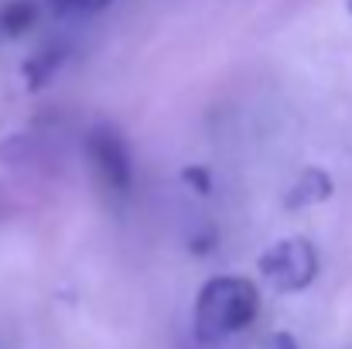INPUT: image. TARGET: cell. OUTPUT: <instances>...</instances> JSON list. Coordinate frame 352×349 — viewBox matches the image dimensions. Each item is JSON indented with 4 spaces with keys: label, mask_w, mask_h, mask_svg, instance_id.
Instances as JSON below:
<instances>
[{
    "label": "cell",
    "mask_w": 352,
    "mask_h": 349,
    "mask_svg": "<svg viewBox=\"0 0 352 349\" xmlns=\"http://www.w3.org/2000/svg\"><path fill=\"white\" fill-rule=\"evenodd\" d=\"M256 308H260V291L253 281L233 277V274L212 277L202 284L195 298V336L202 343H219L246 329Z\"/></svg>",
    "instance_id": "6da1fadb"
},
{
    "label": "cell",
    "mask_w": 352,
    "mask_h": 349,
    "mask_svg": "<svg viewBox=\"0 0 352 349\" xmlns=\"http://www.w3.org/2000/svg\"><path fill=\"white\" fill-rule=\"evenodd\" d=\"M256 267L277 295H294L318 277V253L305 236H291L277 240L267 253H260Z\"/></svg>",
    "instance_id": "7a4b0ae2"
},
{
    "label": "cell",
    "mask_w": 352,
    "mask_h": 349,
    "mask_svg": "<svg viewBox=\"0 0 352 349\" xmlns=\"http://www.w3.org/2000/svg\"><path fill=\"white\" fill-rule=\"evenodd\" d=\"M86 147H89V158H93L100 178L113 192H126L130 189V151H126V144L117 130H110V127L93 130Z\"/></svg>",
    "instance_id": "3957f363"
},
{
    "label": "cell",
    "mask_w": 352,
    "mask_h": 349,
    "mask_svg": "<svg viewBox=\"0 0 352 349\" xmlns=\"http://www.w3.org/2000/svg\"><path fill=\"white\" fill-rule=\"evenodd\" d=\"M332 189H336V182H332V175H329L325 168H305L301 178L291 185L284 206H287V209H308V206H318V202L332 199Z\"/></svg>",
    "instance_id": "277c9868"
},
{
    "label": "cell",
    "mask_w": 352,
    "mask_h": 349,
    "mask_svg": "<svg viewBox=\"0 0 352 349\" xmlns=\"http://www.w3.org/2000/svg\"><path fill=\"white\" fill-rule=\"evenodd\" d=\"M62 48H48V52H41V55H34L28 65H24V76H28V86L31 89H41L52 76H55V69L62 65Z\"/></svg>",
    "instance_id": "5b68a950"
},
{
    "label": "cell",
    "mask_w": 352,
    "mask_h": 349,
    "mask_svg": "<svg viewBox=\"0 0 352 349\" xmlns=\"http://www.w3.org/2000/svg\"><path fill=\"white\" fill-rule=\"evenodd\" d=\"M34 17H38V7H34L31 0H17V3H10V7L3 10L0 24H3L7 34H21V31H28V28L34 24Z\"/></svg>",
    "instance_id": "8992f818"
},
{
    "label": "cell",
    "mask_w": 352,
    "mask_h": 349,
    "mask_svg": "<svg viewBox=\"0 0 352 349\" xmlns=\"http://www.w3.org/2000/svg\"><path fill=\"white\" fill-rule=\"evenodd\" d=\"M182 182H185V185H192L199 195H209V192H212V175H209V168L192 165V168H185V171H182Z\"/></svg>",
    "instance_id": "52a82bcc"
},
{
    "label": "cell",
    "mask_w": 352,
    "mask_h": 349,
    "mask_svg": "<svg viewBox=\"0 0 352 349\" xmlns=\"http://www.w3.org/2000/svg\"><path fill=\"white\" fill-rule=\"evenodd\" d=\"M260 349H298V339L291 332H274L260 343Z\"/></svg>",
    "instance_id": "ba28073f"
},
{
    "label": "cell",
    "mask_w": 352,
    "mask_h": 349,
    "mask_svg": "<svg viewBox=\"0 0 352 349\" xmlns=\"http://www.w3.org/2000/svg\"><path fill=\"white\" fill-rule=\"evenodd\" d=\"M110 0H82V10H100V7H107Z\"/></svg>",
    "instance_id": "9c48e42d"
},
{
    "label": "cell",
    "mask_w": 352,
    "mask_h": 349,
    "mask_svg": "<svg viewBox=\"0 0 352 349\" xmlns=\"http://www.w3.org/2000/svg\"><path fill=\"white\" fill-rule=\"evenodd\" d=\"M349 7H352V0H349Z\"/></svg>",
    "instance_id": "30bf717a"
}]
</instances>
